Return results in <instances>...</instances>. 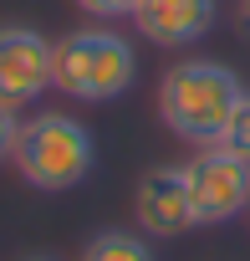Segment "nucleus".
I'll return each instance as SVG.
<instances>
[{
  "mask_svg": "<svg viewBox=\"0 0 250 261\" xmlns=\"http://www.w3.org/2000/svg\"><path fill=\"white\" fill-rule=\"evenodd\" d=\"M245 92L250 87L235 77V67L209 62V57H184L159 82V118L174 139L204 149V144L225 139V128H230Z\"/></svg>",
  "mask_w": 250,
  "mask_h": 261,
  "instance_id": "nucleus-1",
  "label": "nucleus"
},
{
  "mask_svg": "<svg viewBox=\"0 0 250 261\" xmlns=\"http://www.w3.org/2000/svg\"><path fill=\"white\" fill-rule=\"evenodd\" d=\"M21 179L31 190H46V195H61V190H77L92 164H97V139L92 128L72 113H36L21 123V144H16V159Z\"/></svg>",
  "mask_w": 250,
  "mask_h": 261,
  "instance_id": "nucleus-2",
  "label": "nucleus"
},
{
  "mask_svg": "<svg viewBox=\"0 0 250 261\" xmlns=\"http://www.w3.org/2000/svg\"><path fill=\"white\" fill-rule=\"evenodd\" d=\"M138 77V51L122 31L107 26H82L56 41V92L72 102H112L133 87Z\"/></svg>",
  "mask_w": 250,
  "mask_h": 261,
  "instance_id": "nucleus-3",
  "label": "nucleus"
},
{
  "mask_svg": "<svg viewBox=\"0 0 250 261\" xmlns=\"http://www.w3.org/2000/svg\"><path fill=\"white\" fill-rule=\"evenodd\" d=\"M184 179L199 225H225L250 210V159L235 154L230 144L194 149V159H184Z\"/></svg>",
  "mask_w": 250,
  "mask_h": 261,
  "instance_id": "nucleus-4",
  "label": "nucleus"
},
{
  "mask_svg": "<svg viewBox=\"0 0 250 261\" xmlns=\"http://www.w3.org/2000/svg\"><path fill=\"white\" fill-rule=\"evenodd\" d=\"M46 87H56V41L36 26H0V102L31 108Z\"/></svg>",
  "mask_w": 250,
  "mask_h": 261,
  "instance_id": "nucleus-5",
  "label": "nucleus"
},
{
  "mask_svg": "<svg viewBox=\"0 0 250 261\" xmlns=\"http://www.w3.org/2000/svg\"><path fill=\"white\" fill-rule=\"evenodd\" d=\"M133 215H138V230L143 236H184L194 230V200H189V179H184V164H159L138 179L133 190Z\"/></svg>",
  "mask_w": 250,
  "mask_h": 261,
  "instance_id": "nucleus-6",
  "label": "nucleus"
},
{
  "mask_svg": "<svg viewBox=\"0 0 250 261\" xmlns=\"http://www.w3.org/2000/svg\"><path fill=\"white\" fill-rule=\"evenodd\" d=\"M220 21L214 0H138L133 26L138 36H148L153 46H194L199 36H209Z\"/></svg>",
  "mask_w": 250,
  "mask_h": 261,
  "instance_id": "nucleus-7",
  "label": "nucleus"
},
{
  "mask_svg": "<svg viewBox=\"0 0 250 261\" xmlns=\"http://www.w3.org/2000/svg\"><path fill=\"white\" fill-rule=\"evenodd\" d=\"M82 261H153V246L133 230H97L82 251Z\"/></svg>",
  "mask_w": 250,
  "mask_h": 261,
  "instance_id": "nucleus-8",
  "label": "nucleus"
},
{
  "mask_svg": "<svg viewBox=\"0 0 250 261\" xmlns=\"http://www.w3.org/2000/svg\"><path fill=\"white\" fill-rule=\"evenodd\" d=\"M220 144H230L235 154L250 159V92L240 97V108H235V118H230V128H225V139H220Z\"/></svg>",
  "mask_w": 250,
  "mask_h": 261,
  "instance_id": "nucleus-9",
  "label": "nucleus"
},
{
  "mask_svg": "<svg viewBox=\"0 0 250 261\" xmlns=\"http://www.w3.org/2000/svg\"><path fill=\"white\" fill-rule=\"evenodd\" d=\"M21 108H6L0 102V159H16V144H21Z\"/></svg>",
  "mask_w": 250,
  "mask_h": 261,
  "instance_id": "nucleus-10",
  "label": "nucleus"
},
{
  "mask_svg": "<svg viewBox=\"0 0 250 261\" xmlns=\"http://www.w3.org/2000/svg\"><path fill=\"white\" fill-rule=\"evenodd\" d=\"M77 6L97 21H122V16H133L138 11V0H77Z\"/></svg>",
  "mask_w": 250,
  "mask_h": 261,
  "instance_id": "nucleus-11",
  "label": "nucleus"
},
{
  "mask_svg": "<svg viewBox=\"0 0 250 261\" xmlns=\"http://www.w3.org/2000/svg\"><path fill=\"white\" fill-rule=\"evenodd\" d=\"M235 21H240V31L250 36V0H240V6H235Z\"/></svg>",
  "mask_w": 250,
  "mask_h": 261,
  "instance_id": "nucleus-12",
  "label": "nucleus"
},
{
  "mask_svg": "<svg viewBox=\"0 0 250 261\" xmlns=\"http://www.w3.org/2000/svg\"><path fill=\"white\" fill-rule=\"evenodd\" d=\"M21 261H56V256H21Z\"/></svg>",
  "mask_w": 250,
  "mask_h": 261,
  "instance_id": "nucleus-13",
  "label": "nucleus"
}]
</instances>
